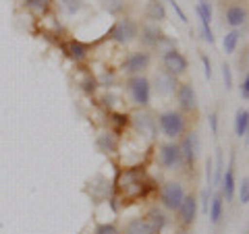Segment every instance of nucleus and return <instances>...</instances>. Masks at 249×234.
<instances>
[{"label":"nucleus","mask_w":249,"mask_h":234,"mask_svg":"<svg viewBox=\"0 0 249 234\" xmlns=\"http://www.w3.org/2000/svg\"><path fill=\"white\" fill-rule=\"evenodd\" d=\"M239 201L241 203H249V176H245L239 183Z\"/></svg>","instance_id":"obj_27"},{"label":"nucleus","mask_w":249,"mask_h":234,"mask_svg":"<svg viewBox=\"0 0 249 234\" xmlns=\"http://www.w3.org/2000/svg\"><path fill=\"white\" fill-rule=\"evenodd\" d=\"M168 2H170V6H173V11L178 15V19H181L183 23H189V19H187V15H185V11L181 9V4H178L177 2V0H168Z\"/></svg>","instance_id":"obj_32"},{"label":"nucleus","mask_w":249,"mask_h":234,"mask_svg":"<svg viewBox=\"0 0 249 234\" xmlns=\"http://www.w3.org/2000/svg\"><path fill=\"white\" fill-rule=\"evenodd\" d=\"M177 216H178V222H181L183 228H191L193 222L197 220V199L193 197V195H187L181 207L177 209Z\"/></svg>","instance_id":"obj_10"},{"label":"nucleus","mask_w":249,"mask_h":234,"mask_svg":"<svg viewBox=\"0 0 249 234\" xmlns=\"http://www.w3.org/2000/svg\"><path fill=\"white\" fill-rule=\"evenodd\" d=\"M23 2H25V6L29 11H34L37 15H44L50 9V0H23Z\"/></svg>","instance_id":"obj_24"},{"label":"nucleus","mask_w":249,"mask_h":234,"mask_svg":"<svg viewBox=\"0 0 249 234\" xmlns=\"http://www.w3.org/2000/svg\"><path fill=\"white\" fill-rule=\"evenodd\" d=\"M121 234H156V232L152 230V226L147 224L143 217H133V220H129L124 224Z\"/></svg>","instance_id":"obj_16"},{"label":"nucleus","mask_w":249,"mask_h":234,"mask_svg":"<svg viewBox=\"0 0 249 234\" xmlns=\"http://www.w3.org/2000/svg\"><path fill=\"white\" fill-rule=\"evenodd\" d=\"M201 62H204V73H206V79L210 81V79H212V62H210V58L206 56V54H201Z\"/></svg>","instance_id":"obj_33"},{"label":"nucleus","mask_w":249,"mask_h":234,"mask_svg":"<svg viewBox=\"0 0 249 234\" xmlns=\"http://www.w3.org/2000/svg\"><path fill=\"white\" fill-rule=\"evenodd\" d=\"M65 52L69 54V58L79 62V60H83L85 56H88V46L81 44L79 40H71V42L65 44Z\"/></svg>","instance_id":"obj_18"},{"label":"nucleus","mask_w":249,"mask_h":234,"mask_svg":"<svg viewBox=\"0 0 249 234\" xmlns=\"http://www.w3.org/2000/svg\"><path fill=\"white\" fill-rule=\"evenodd\" d=\"M239 40H241V31L239 29H231L229 33L222 37V50L227 52V54H232V52L237 50Z\"/></svg>","instance_id":"obj_22"},{"label":"nucleus","mask_w":249,"mask_h":234,"mask_svg":"<svg viewBox=\"0 0 249 234\" xmlns=\"http://www.w3.org/2000/svg\"><path fill=\"white\" fill-rule=\"evenodd\" d=\"M139 37H142V44L145 46V48H158V46H162V44H173L164 33H162V29L156 27V25L142 27V35Z\"/></svg>","instance_id":"obj_12"},{"label":"nucleus","mask_w":249,"mask_h":234,"mask_svg":"<svg viewBox=\"0 0 249 234\" xmlns=\"http://www.w3.org/2000/svg\"><path fill=\"white\" fill-rule=\"evenodd\" d=\"M177 234H193V232H191V230H189V228H183V230H178V232H177Z\"/></svg>","instance_id":"obj_36"},{"label":"nucleus","mask_w":249,"mask_h":234,"mask_svg":"<svg viewBox=\"0 0 249 234\" xmlns=\"http://www.w3.org/2000/svg\"><path fill=\"white\" fill-rule=\"evenodd\" d=\"M124 87H127L129 96H131V102H133L135 106H139V108H147V106H150V100H152V83H150L147 77H143V75L131 77Z\"/></svg>","instance_id":"obj_1"},{"label":"nucleus","mask_w":249,"mask_h":234,"mask_svg":"<svg viewBox=\"0 0 249 234\" xmlns=\"http://www.w3.org/2000/svg\"><path fill=\"white\" fill-rule=\"evenodd\" d=\"M247 129H249V110H237L235 114V135L241 139L247 135Z\"/></svg>","instance_id":"obj_21"},{"label":"nucleus","mask_w":249,"mask_h":234,"mask_svg":"<svg viewBox=\"0 0 249 234\" xmlns=\"http://www.w3.org/2000/svg\"><path fill=\"white\" fill-rule=\"evenodd\" d=\"M102 6L108 11V13H119L123 9V0H102Z\"/></svg>","instance_id":"obj_29"},{"label":"nucleus","mask_w":249,"mask_h":234,"mask_svg":"<svg viewBox=\"0 0 249 234\" xmlns=\"http://www.w3.org/2000/svg\"><path fill=\"white\" fill-rule=\"evenodd\" d=\"M177 87H178V83H177V77H175V75H170V73H166V71L156 73L152 89L158 93V96H162V98L173 96V93H177Z\"/></svg>","instance_id":"obj_11"},{"label":"nucleus","mask_w":249,"mask_h":234,"mask_svg":"<svg viewBox=\"0 0 249 234\" xmlns=\"http://www.w3.org/2000/svg\"><path fill=\"white\" fill-rule=\"evenodd\" d=\"M222 81H224V87L227 89L232 87V73H231V67L227 62H222Z\"/></svg>","instance_id":"obj_30"},{"label":"nucleus","mask_w":249,"mask_h":234,"mask_svg":"<svg viewBox=\"0 0 249 234\" xmlns=\"http://www.w3.org/2000/svg\"><path fill=\"white\" fill-rule=\"evenodd\" d=\"M58 6L62 9V13L67 15H77L81 11V0H58Z\"/></svg>","instance_id":"obj_25"},{"label":"nucleus","mask_w":249,"mask_h":234,"mask_svg":"<svg viewBox=\"0 0 249 234\" xmlns=\"http://www.w3.org/2000/svg\"><path fill=\"white\" fill-rule=\"evenodd\" d=\"M150 62H152L150 52H135V54H131V56L124 60L123 71L127 75H131V77L142 75L145 68H150Z\"/></svg>","instance_id":"obj_9"},{"label":"nucleus","mask_w":249,"mask_h":234,"mask_svg":"<svg viewBox=\"0 0 249 234\" xmlns=\"http://www.w3.org/2000/svg\"><path fill=\"white\" fill-rule=\"evenodd\" d=\"M235 189H237V183H235V155L231 158V164H229V170L224 172V178H222V199L227 201H232L235 197Z\"/></svg>","instance_id":"obj_15"},{"label":"nucleus","mask_w":249,"mask_h":234,"mask_svg":"<svg viewBox=\"0 0 249 234\" xmlns=\"http://www.w3.org/2000/svg\"><path fill=\"white\" fill-rule=\"evenodd\" d=\"M158 162L164 170H178L181 168L183 166V155H181V147H178V143L170 141V143L160 145Z\"/></svg>","instance_id":"obj_5"},{"label":"nucleus","mask_w":249,"mask_h":234,"mask_svg":"<svg viewBox=\"0 0 249 234\" xmlns=\"http://www.w3.org/2000/svg\"><path fill=\"white\" fill-rule=\"evenodd\" d=\"M162 65H164V71L166 73L175 75V77L185 75L187 68H189V62H187V58L177 48L164 50V54H162Z\"/></svg>","instance_id":"obj_7"},{"label":"nucleus","mask_w":249,"mask_h":234,"mask_svg":"<svg viewBox=\"0 0 249 234\" xmlns=\"http://www.w3.org/2000/svg\"><path fill=\"white\" fill-rule=\"evenodd\" d=\"M241 96H243L245 100H249V73L245 75V79H243V85H241Z\"/></svg>","instance_id":"obj_34"},{"label":"nucleus","mask_w":249,"mask_h":234,"mask_svg":"<svg viewBox=\"0 0 249 234\" xmlns=\"http://www.w3.org/2000/svg\"><path fill=\"white\" fill-rule=\"evenodd\" d=\"M143 220L152 226V230H154L156 234H160V232L164 230L166 226L170 224V217H168V214H166L162 207H158V205H154V207L147 209V214H145Z\"/></svg>","instance_id":"obj_13"},{"label":"nucleus","mask_w":249,"mask_h":234,"mask_svg":"<svg viewBox=\"0 0 249 234\" xmlns=\"http://www.w3.org/2000/svg\"><path fill=\"white\" fill-rule=\"evenodd\" d=\"M131 122H133V127L142 133V135H147V137H154L156 135V120L152 118L150 114L145 112H137L131 116Z\"/></svg>","instance_id":"obj_14"},{"label":"nucleus","mask_w":249,"mask_h":234,"mask_svg":"<svg viewBox=\"0 0 249 234\" xmlns=\"http://www.w3.org/2000/svg\"><path fill=\"white\" fill-rule=\"evenodd\" d=\"M210 124H212V133L216 135V131H218V114H210Z\"/></svg>","instance_id":"obj_35"},{"label":"nucleus","mask_w":249,"mask_h":234,"mask_svg":"<svg viewBox=\"0 0 249 234\" xmlns=\"http://www.w3.org/2000/svg\"><path fill=\"white\" fill-rule=\"evenodd\" d=\"M91 234H121V230L114 224H98Z\"/></svg>","instance_id":"obj_28"},{"label":"nucleus","mask_w":249,"mask_h":234,"mask_svg":"<svg viewBox=\"0 0 249 234\" xmlns=\"http://www.w3.org/2000/svg\"><path fill=\"white\" fill-rule=\"evenodd\" d=\"M196 11H197L199 23H210V21H212V6H210L208 0H199L197 6H196Z\"/></svg>","instance_id":"obj_23"},{"label":"nucleus","mask_w":249,"mask_h":234,"mask_svg":"<svg viewBox=\"0 0 249 234\" xmlns=\"http://www.w3.org/2000/svg\"><path fill=\"white\" fill-rule=\"evenodd\" d=\"M245 19H247V13H245L243 6L235 4V6H231V9L227 11V23L232 29H239L245 23Z\"/></svg>","instance_id":"obj_17"},{"label":"nucleus","mask_w":249,"mask_h":234,"mask_svg":"<svg viewBox=\"0 0 249 234\" xmlns=\"http://www.w3.org/2000/svg\"><path fill=\"white\" fill-rule=\"evenodd\" d=\"M177 102L183 112H196L197 110V91L191 83H181L177 87Z\"/></svg>","instance_id":"obj_8"},{"label":"nucleus","mask_w":249,"mask_h":234,"mask_svg":"<svg viewBox=\"0 0 249 234\" xmlns=\"http://www.w3.org/2000/svg\"><path fill=\"white\" fill-rule=\"evenodd\" d=\"M185 197H187V193L183 189V184L177 181H168L160 189V205L168 209V212H177Z\"/></svg>","instance_id":"obj_2"},{"label":"nucleus","mask_w":249,"mask_h":234,"mask_svg":"<svg viewBox=\"0 0 249 234\" xmlns=\"http://www.w3.org/2000/svg\"><path fill=\"white\" fill-rule=\"evenodd\" d=\"M100 143H106V145L100 147V150H102V151H106V153H112V151H116V141H114V137L110 135V133H108V135L104 133V135L98 139V145H100Z\"/></svg>","instance_id":"obj_26"},{"label":"nucleus","mask_w":249,"mask_h":234,"mask_svg":"<svg viewBox=\"0 0 249 234\" xmlns=\"http://www.w3.org/2000/svg\"><path fill=\"white\" fill-rule=\"evenodd\" d=\"M145 17L150 21H164L166 19V9L160 0H150L145 6Z\"/></svg>","instance_id":"obj_19"},{"label":"nucleus","mask_w":249,"mask_h":234,"mask_svg":"<svg viewBox=\"0 0 249 234\" xmlns=\"http://www.w3.org/2000/svg\"><path fill=\"white\" fill-rule=\"evenodd\" d=\"M222 207H224V199L220 193L212 195V199H210V207H208V214H210V220L212 224H218L222 217Z\"/></svg>","instance_id":"obj_20"},{"label":"nucleus","mask_w":249,"mask_h":234,"mask_svg":"<svg viewBox=\"0 0 249 234\" xmlns=\"http://www.w3.org/2000/svg\"><path fill=\"white\" fill-rule=\"evenodd\" d=\"M158 124L160 131L164 133V137L168 139H177L185 133V118L178 110H166L158 116Z\"/></svg>","instance_id":"obj_3"},{"label":"nucleus","mask_w":249,"mask_h":234,"mask_svg":"<svg viewBox=\"0 0 249 234\" xmlns=\"http://www.w3.org/2000/svg\"><path fill=\"white\" fill-rule=\"evenodd\" d=\"M139 35V25L137 21H133L131 17L119 19L110 29V40H114L116 44H131L133 40H137Z\"/></svg>","instance_id":"obj_4"},{"label":"nucleus","mask_w":249,"mask_h":234,"mask_svg":"<svg viewBox=\"0 0 249 234\" xmlns=\"http://www.w3.org/2000/svg\"><path fill=\"white\" fill-rule=\"evenodd\" d=\"M178 147H181V155H183V164H187V166H196V162L199 158V151H201V141H199V135L196 131L187 133V135L183 137V141L178 143Z\"/></svg>","instance_id":"obj_6"},{"label":"nucleus","mask_w":249,"mask_h":234,"mask_svg":"<svg viewBox=\"0 0 249 234\" xmlns=\"http://www.w3.org/2000/svg\"><path fill=\"white\" fill-rule=\"evenodd\" d=\"M212 172H214V162L212 158H208L206 160V184H208L206 189H212V176H214Z\"/></svg>","instance_id":"obj_31"}]
</instances>
